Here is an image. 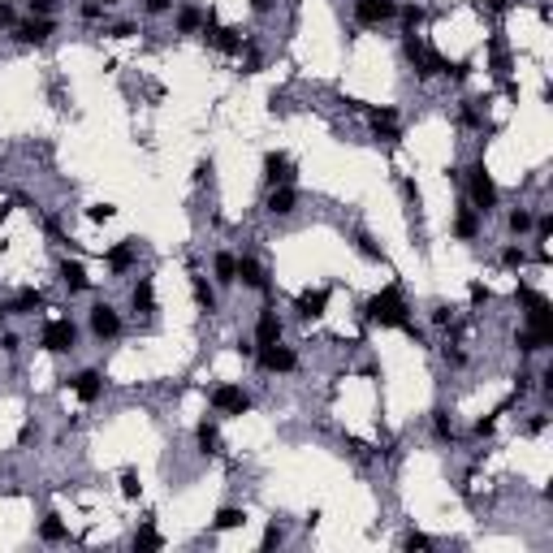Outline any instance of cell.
<instances>
[{
	"label": "cell",
	"instance_id": "cell-1",
	"mask_svg": "<svg viewBox=\"0 0 553 553\" xmlns=\"http://www.w3.org/2000/svg\"><path fill=\"white\" fill-rule=\"evenodd\" d=\"M363 315L372 324H381V329H406L411 324V307H406L398 286H385L381 294H372V299L363 303Z\"/></svg>",
	"mask_w": 553,
	"mask_h": 553
},
{
	"label": "cell",
	"instance_id": "cell-2",
	"mask_svg": "<svg viewBox=\"0 0 553 553\" xmlns=\"http://www.w3.org/2000/svg\"><path fill=\"white\" fill-rule=\"evenodd\" d=\"M515 299L527 307V333H531V338H536V346L545 350V346L553 342V307H549V299H545V294H536V290H527V286L515 290Z\"/></svg>",
	"mask_w": 553,
	"mask_h": 553
},
{
	"label": "cell",
	"instance_id": "cell-3",
	"mask_svg": "<svg viewBox=\"0 0 553 553\" xmlns=\"http://www.w3.org/2000/svg\"><path fill=\"white\" fill-rule=\"evenodd\" d=\"M467 186H471V208H476V212H493V208H497V182L488 177L484 165L467 169Z\"/></svg>",
	"mask_w": 553,
	"mask_h": 553
},
{
	"label": "cell",
	"instance_id": "cell-4",
	"mask_svg": "<svg viewBox=\"0 0 553 553\" xmlns=\"http://www.w3.org/2000/svg\"><path fill=\"white\" fill-rule=\"evenodd\" d=\"M39 342H44V350H52V354H65L78 342V329H74V320H48Z\"/></svg>",
	"mask_w": 553,
	"mask_h": 553
},
{
	"label": "cell",
	"instance_id": "cell-5",
	"mask_svg": "<svg viewBox=\"0 0 553 553\" xmlns=\"http://www.w3.org/2000/svg\"><path fill=\"white\" fill-rule=\"evenodd\" d=\"M398 13V0H354V17L359 26H381Z\"/></svg>",
	"mask_w": 553,
	"mask_h": 553
},
{
	"label": "cell",
	"instance_id": "cell-6",
	"mask_svg": "<svg viewBox=\"0 0 553 553\" xmlns=\"http://www.w3.org/2000/svg\"><path fill=\"white\" fill-rule=\"evenodd\" d=\"M260 368L264 372H294L299 368V354L281 342H268V346H260Z\"/></svg>",
	"mask_w": 553,
	"mask_h": 553
},
{
	"label": "cell",
	"instance_id": "cell-7",
	"mask_svg": "<svg viewBox=\"0 0 553 553\" xmlns=\"http://www.w3.org/2000/svg\"><path fill=\"white\" fill-rule=\"evenodd\" d=\"M212 406L225 411V415H242V411L251 406V398H247L238 385H216V389H212Z\"/></svg>",
	"mask_w": 553,
	"mask_h": 553
},
{
	"label": "cell",
	"instance_id": "cell-8",
	"mask_svg": "<svg viewBox=\"0 0 553 553\" xmlns=\"http://www.w3.org/2000/svg\"><path fill=\"white\" fill-rule=\"evenodd\" d=\"M91 333L95 338H117V333H122V315H117L108 303L91 307Z\"/></svg>",
	"mask_w": 553,
	"mask_h": 553
},
{
	"label": "cell",
	"instance_id": "cell-9",
	"mask_svg": "<svg viewBox=\"0 0 553 553\" xmlns=\"http://www.w3.org/2000/svg\"><path fill=\"white\" fill-rule=\"evenodd\" d=\"M363 113H368L372 130H377L381 138H389V143H398V113H393V108H363Z\"/></svg>",
	"mask_w": 553,
	"mask_h": 553
},
{
	"label": "cell",
	"instance_id": "cell-10",
	"mask_svg": "<svg viewBox=\"0 0 553 553\" xmlns=\"http://www.w3.org/2000/svg\"><path fill=\"white\" fill-rule=\"evenodd\" d=\"M74 393H78V398H83V402H95V398H100V393H104V377H100V372H95V368L78 372V377H74Z\"/></svg>",
	"mask_w": 553,
	"mask_h": 553
},
{
	"label": "cell",
	"instance_id": "cell-11",
	"mask_svg": "<svg viewBox=\"0 0 553 553\" xmlns=\"http://www.w3.org/2000/svg\"><path fill=\"white\" fill-rule=\"evenodd\" d=\"M324 307H329V290H307V294H299V303H294V311H299L303 320L324 315Z\"/></svg>",
	"mask_w": 553,
	"mask_h": 553
},
{
	"label": "cell",
	"instance_id": "cell-12",
	"mask_svg": "<svg viewBox=\"0 0 553 553\" xmlns=\"http://www.w3.org/2000/svg\"><path fill=\"white\" fill-rule=\"evenodd\" d=\"M294 204H299V195H294L290 182H281V186H272V195H268V204H264V208H268L272 216H290Z\"/></svg>",
	"mask_w": 553,
	"mask_h": 553
},
{
	"label": "cell",
	"instance_id": "cell-13",
	"mask_svg": "<svg viewBox=\"0 0 553 553\" xmlns=\"http://www.w3.org/2000/svg\"><path fill=\"white\" fill-rule=\"evenodd\" d=\"M238 281H242V286H251V290H268V272H264V264H260V260L242 255V260H238Z\"/></svg>",
	"mask_w": 553,
	"mask_h": 553
},
{
	"label": "cell",
	"instance_id": "cell-14",
	"mask_svg": "<svg viewBox=\"0 0 553 553\" xmlns=\"http://www.w3.org/2000/svg\"><path fill=\"white\" fill-rule=\"evenodd\" d=\"M48 35H52V22H48V17H35V22H26V26L13 31L17 44H48Z\"/></svg>",
	"mask_w": 553,
	"mask_h": 553
},
{
	"label": "cell",
	"instance_id": "cell-15",
	"mask_svg": "<svg viewBox=\"0 0 553 553\" xmlns=\"http://www.w3.org/2000/svg\"><path fill=\"white\" fill-rule=\"evenodd\" d=\"M264 177H268L272 186L290 182V156H286V151H268V156H264Z\"/></svg>",
	"mask_w": 553,
	"mask_h": 553
},
{
	"label": "cell",
	"instance_id": "cell-16",
	"mask_svg": "<svg viewBox=\"0 0 553 553\" xmlns=\"http://www.w3.org/2000/svg\"><path fill=\"white\" fill-rule=\"evenodd\" d=\"M255 342L268 346V342H281V320H276V311H264L260 324H255Z\"/></svg>",
	"mask_w": 553,
	"mask_h": 553
},
{
	"label": "cell",
	"instance_id": "cell-17",
	"mask_svg": "<svg viewBox=\"0 0 553 553\" xmlns=\"http://www.w3.org/2000/svg\"><path fill=\"white\" fill-rule=\"evenodd\" d=\"M61 281L69 286V294H83V290L91 286V281H87V268L78 264V260H65V264H61Z\"/></svg>",
	"mask_w": 553,
	"mask_h": 553
},
{
	"label": "cell",
	"instance_id": "cell-18",
	"mask_svg": "<svg viewBox=\"0 0 553 553\" xmlns=\"http://www.w3.org/2000/svg\"><path fill=\"white\" fill-rule=\"evenodd\" d=\"M44 307H48V303H44V294H39V290H22V294L9 303V311H22V315H35V311H44Z\"/></svg>",
	"mask_w": 553,
	"mask_h": 553
},
{
	"label": "cell",
	"instance_id": "cell-19",
	"mask_svg": "<svg viewBox=\"0 0 553 553\" xmlns=\"http://www.w3.org/2000/svg\"><path fill=\"white\" fill-rule=\"evenodd\" d=\"M130 303H134V311H156V290H151V276H143V281L134 286Z\"/></svg>",
	"mask_w": 553,
	"mask_h": 553
},
{
	"label": "cell",
	"instance_id": "cell-20",
	"mask_svg": "<svg viewBox=\"0 0 553 553\" xmlns=\"http://www.w3.org/2000/svg\"><path fill=\"white\" fill-rule=\"evenodd\" d=\"M212 268H216V281H221V286L238 281V260H233L229 251H221V255H216V260H212Z\"/></svg>",
	"mask_w": 553,
	"mask_h": 553
},
{
	"label": "cell",
	"instance_id": "cell-21",
	"mask_svg": "<svg viewBox=\"0 0 553 553\" xmlns=\"http://www.w3.org/2000/svg\"><path fill=\"white\" fill-rule=\"evenodd\" d=\"M104 260H108V268H113V272H126V268L134 264V242H117V247L104 255Z\"/></svg>",
	"mask_w": 553,
	"mask_h": 553
},
{
	"label": "cell",
	"instance_id": "cell-22",
	"mask_svg": "<svg viewBox=\"0 0 553 553\" xmlns=\"http://www.w3.org/2000/svg\"><path fill=\"white\" fill-rule=\"evenodd\" d=\"M208 39H212V44L221 48V52H238V48H242L238 31H229V26H212V31H208Z\"/></svg>",
	"mask_w": 553,
	"mask_h": 553
},
{
	"label": "cell",
	"instance_id": "cell-23",
	"mask_svg": "<svg viewBox=\"0 0 553 553\" xmlns=\"http://www.w3.org/2000/svg\"><path fill=\"white\" fill-rule=\"evenodd\" d=\"M454 229H459V238H476V233H480V212H476V208H463V212H459V225H454Z\"/></svg>",
	"mask_w": 553,
	"mask_h": 553
},
{
	"label": "cell",
	"instance_id": "cell-24",
	"mask_svg": "<svg viewBox=\"0 0 553 553\" xmlns=\"http://www.w3.org/2000/svg\"><path fill=\"white\" fill-rule=\"evenodd\" d=\"M247 523V515L238 506H225V510H216V531H233V527H242Z\"/></svg>",
	"mask_w": 553,
	"mask_h": 553
},
{
	"label": "cell",
	"instance_id": "cell-25",
	"mask_svg": "<svg viewBox=\"0 0 553 553\" xmlns=\"http://www.w3.org/2000/svg\"><path fill=\"white\" fill-rule=\"evenodd\" d=\"M190 290H195V303H199L204 311H216V290L204 281V276H195V286H190Z\"/></svg>",
	"mask_w": 553,
	"mask_h": 553
},
{
	"label": "cell",
	"instance_id": "cell-26",
	"mask_svg": "<svg viewBox=\"0 0 553 553\" xmlns=\"http://www.w3.org/2000/svg\"><path fill=\"white\" fill-rule=\"evenodd\" d=\"M134 549H160V536H156V527H151V519L134 531Z\"/></svg>",
	"mask_w": 553,
	"mask_h": 553
},
{
	"label": "cell",
	"instance_id": "cell-27",
	"mask_svg": "<svg viewBox=\"0 0 553 553\" xmlns=\"http://www.w3.org/2000/svg\"><path fill=\"white\" fill-rule=\"evenodd\" d=\"M39 536H44V540H65V523L56 515H48L44 523H39Z\"/></svg>",
	"mask_w": 553,
	"mask_h": 553
},
{
	"label": "cell",
	"instance_id": "cell-28",
	"mask_svg": "<svg viewBox=\"0 0 553 553\" xmlns=\"http://www.w3.org/2000/svg\"><path fill=\"white\" fill-rule=\"evenodd\" d=\"M199 449H204V454H216V449H221V437H216L212 424H199Z\"/></svg>",
	"mask_w": 553,
	"mask_h": 553
},
{
	"label": "cell",
	"instance_id": "cell-29",
	"mask_svg": "<svg viewBox=\"0 0 553 553\" xmlns=\"http://www.w3.org/2000/svg\"><path fill=\"white\" fill-rule=\"evenodd\" d=\"M432 428H437V437H441V441H449V437H454V420H449V411H437V415H432Z\"/></svg>",
	"mask_w": 553,
	"mask_h": 553
},
{
	"label": "cell",
	"instance_id": "cell-30",
	"mask_svg": "<svg viewBox=\"0 0 553 553\" xmlns=\"http://www.w3.org/2000/svg\"><path fill=\"white\" fill-rule=\"evenodd\" d=\"M502 264H506V268H523V264H527V251H523V247H506V251H502Z\"/></svg>",
	"mask_w": 553,
	"mask_h": 553
},
{
	"label": "cell",
	"instance_id": "cell-31",
	"mask_svg": "<svg viewBox=\"0 0 553 553\" xmlns=\"http://www.w3.org/2000/svg\"><path fill=\"white\" fill-rule=\"evenodd\" d=\"M510 229H515V233H527V229H531V212H527V208H515V212H510Z\"/></svg>",
	"mask_w": 553,
	"mask_h": 553
},
{
	"label": "cell",
	"instance_id": "cell-32",
	"mask_svg": "<svg viewBox=\"0 0 553 553\" xmlns=\"http://www.w3.org/2000/svg\"><path fill=\"white\" fill-rule=\"evenodd\" d=\"M199 22H204L199 9H182V13H177V31H186V35H190L195 26H199Z\"/></svg>",
	"mask_w": 553,
	"mask_h": 553
},
{
	"label": "cell",
	"instance_id": "cell-33",
	"mask_svg": "<svg viewBox=\"0 0 553 553\" xmlns=\"http://www.w3.org/2000/svg\"><path fill=\"white\" fill-rule=\"evenodd\" d=\"M122 497H130V502L138 497V471H130V467L122 471Z\"/></svg>",
	"mask_w": 553,
	"mask_h": 553
},
{
	"label": "cell",
	"instance_id": "cell-34",
	"mask_svg": "<svg viewBox=\"0 0 553 553\" xmlns=\"http://www.w3.org/2000/svg\"><path fill=\"white\" fill-rule=\"evenodd\" d=\"M402 549H432V540L424 536V531H406V536H402Z\"/></svg>",
	"mask_w": 553,
	"mask_h": 553
},
{
	"label": "cell",
	"instance_id": "cell-35",
	"mask_svg": "<svg viewBox=\"0 0 553 553\" xmlns=\"http://www.w3.org/2000/svg\"><path fill=\"white\" fill-rule=\"evenodd\" d=\"M354 247H359V251L368 255V260H381V247H377V242H372V238H368V233H359V238H354Z\"/></svg>",
	"mask_w": 553,
	"mask_h": 553
},
{
	"label": "cell",
	"instance_id": "cell-36",
	"mask_svg": "<svg viewBox=\"0 0 553 553\" xmlns=\"http://www.w3.org/2000/svg\"><path fill=\"white\" fill-rule=\"evenodd\" d=\"M402 22H406V31H415V26L424 22V9H420V5H406V9H402Z\"/></svg>",
	"mask_w": 553,
	"mask_h": 553
},
{
	"label": "cell",
	"instance_id": "cell-37",
	"mask_svg": "<svg viewBox=\"0 0 553 553\" xmlns=\"http://www.w3.org/2000/svg\"><path fill=\"white\" fill-rule=\"evenodd\" d=\"M78 13H83V17H87V22H95V17H100V13H104V5H100V0H87V5H83V9H78Z\"/></svg>",
	"mask_w": 553,
	"mask_h": 553
},
{
	"label": "cell",
	"instance_id": "cell-38",
	"mask_svg": "<svg viewBox=\"0 0 553 553\" xmlns=\"http://www.w3.org/2000/svg\"><path fill=\"white\" fill-rule=\"evenodd\" d=\"M87 216H91V221H108L113 208H108V204H95V208H87Z\"/></svg>",
	"mask_w": 553,
	"mask_h": 553
},
{
	"label": "cell",
	"instance_id": "cell-39",
	"mask_svg": "<svg viewBox=\"0 0 553 553\" xmlns=\"http://www.w3.org/2000/svg\"><path fill=\"white\" fill-rule=\"evenodd\" d=\"M276 545H281V527H276V523H272V527L264 531V549H276Z\"/></svg>",
	"mask_w": 553,
	"mask_h": 553
},
{
	"label": "cell",
	"instance_id": "cell-40",
	"mask_svg": "<svg viewBox=\"0 0 553 553\" xmlns=\"http://www.w3.org/2000/svg\"><path fill=\"white\" fill-rule=\"evenodd\" d=\"M432 320H437V324H449L454 311H449V307H432Z\"/></svg>",
	"mask_w": 553,
	"mask_h": 553
},
{
	"label": "cell",
	"instance_id": "cell-41",
	"mask_svg": "<svg viewBox=\"0 0 553 553\" xmlns=\"http://www.w3.org/2000/svg\"><path fill=\"white\" fill-rule=\"evenodd\" d=\"M471 303H488V290L476 281V286H471Z\"/></svg>",
	"mask_w": 553,
	"mask_h": 553
},
{
	"label": "cell",
	"instance_id": "cell-42",
	"mask_svg": "<svg viewBox=\"0 0 553 553\" xmlns=\"http://www.w3.org/2000/svg\"><path fill=\"white\" fill-rule=\"evenodd\" d=\"M52 5H56V0H31V9H35V13H39V17H44V13H48V9H52Z\"/></svg>",
	"mask_w": 553,
	"mask_h": 553
},
{
	"label": "cell",
	"instance_id": "cell-43",
	"mask_svg": "<svg viewBox=\"0 0 553 553\" xmlns=\"http://www.w3.org/2000/svg\"><path fill=\"white\" fill-rule=\"evenodd\" d=\"M536 229H540V238H549V233H553V216H540V225H536Z\"/></svg>",
	"mask_w": 553,
	"mask_h": 553
},
{
	"label": "cell",
	"instance_id": "cell-44",
	"mask_svg": "<svg viewBox=\"0 0 553 553\" xmlns=\"http://www.w3.org/2000/svg\"><path fill=\"white\" fill-rule=\"evenodd\" d=\"M169 9V0H147V13H165Z\"/></svg>",
	"mask_w": 553,
	"mask_h": 553
},
{
	"label": "cell",
	"instance_id": "cell-45",
	"mask_svg": "<svg viewBox=\"0 0 553 553\" xmlns=\"http://www.w3.org/2000/svg\"><path fill=\"white\" fill-rule=\"evenodd\" d=\"M488 5H493V13H506V9H510V0H488Z\"/></svg>",
	"mask_w": 553,
	"mask_h": 553
},
{
	"label": "cell",
	"instance_id": "cell-46",
	"mask_svg": "<svg viewBox=\"0 0 553 553\" xmlns=\"http://www.w3.org/2000/svg\"><path fill=\"white\" fill-rule=\"evenodd\" d=\"M0 22H5V26L13 22V9H9V5H0Z\"/></svg>",
	"mask_w": 553,
	"mask_h": 553
},
{
	"label": "cell",
	"instance_id": "cell-47",
	"mask_svg": "<svg viewBox=\"0 0 553 553\" xmlns=\"http://www.w3.org/2000/svg\"><path fill=\"white\" fill-rule=\"evenodd\" d=\"M5 315H9V307H0V329H5Z\"/></svg>",
	"mask_w": 553,
	"mask_h": 553
},
{
	"label": "cell",
	"instance_id": "cell-48",
	"mask_svg": "<svg viewBox=\"0 0 553 553\" xmlns=\"http://www.w3.org/2000/svg\"><path fill=\"white\" fill-rule=\"evenodd\" d=\"M251 5H255V9H268V0H251Z\"/></svg>",
	"mask_w": 553,
	"mask_h": 553
},
{
	"label": "cell",
	"instance_id": "cell-49",
	"mask_svg": "<svg viewBox=\"0 0 553 553\" xmlns=\"http://www.w3.org/2000/svg\"><path fill=\"white\" fill-rule=\"evenodd\" d=\"M104 5H117V0H104Z\"/></svg>",
	"mask_w": 553,
	"mask_h": 553
}]
</instances>
